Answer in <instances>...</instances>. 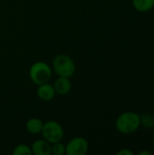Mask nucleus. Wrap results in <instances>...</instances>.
<instances>
[{"instance_id": "nucleus-1", "label": "nucleus", "mask_w": 154, "mask_h": 155, "mask_svg": "<svg viewBox=\"0 0 154 155\" xmlns=\"http://www.w3.org/2000/svg\"><path fill=\"white\" fill-rule=\"evenodd\" d=\"M141 125V117L134 112H125L116 120L117 130L123 134H131L136 132Z\"/></svg>"}, {"instance_id": "nucleus-2", "label": "nucleus", "mask_w": 154, "mask_h": 155, "mask_svg": "<svg viewBox=\"0 0 154 155\" xmlns=\"http://www.w3.org/2000/svg\"><path fill=\"white\" fill-rule=\"evenodd\" d=\"M53 68L59 76L70 78L75 72V64L74 60L65 54H58L53 61Z\"/></svg>"}, {"instance_id": "nucleus-3", "label": "nucleus", "mask_w": 154, "mask_h": 155, "mask_svg": "<svg viewBox=\"0 0 154 155\" xmlns=\"http://www.w3.org/2000/svg\"><path fill=\"white\" fill-rule=\"evenodd\" d=\"M29 76L34 84L40 85L49 82L52 77V70L47 64L44 62H36L31 66Z\"/></svg>"}, {"instance_id": "nucleus-4", "label": "nucleus", "mask_w": 154, "mask_h": 155, "mask_svg": "<svg viewBox=\"0 0 154 155\" xmlns=\"http://www.w3.org/2000/svg\"><path fill=\"white\" fill-rule=\"evenodd\" d=\"M44 140L50 143H54L62 141L64 137V130L61 124L55 121H48L43 124L41 132Z\"/></svg>"}, {"instance_id": "nucleus-5", "label": "nucleus", "mask_w": 154, "mask_h": 155, "mask_svg": "<svg viewBox=\"0 0 154 155\" xmlns=\"http://www.w3.org/2000/svg\"><path fill=\"white\" fill-rule=\"evenodd\" d=\"M88 142L83 137L72 139L65 147V153L68 155H84L88 151Z\"/></svg>"}, {"instance_id": "nucleus-6", "label": "nucleus", "mask_w": 154, "mask_h": 155, "mask_svg": "<svg viewBox=\"0 0 154 155\" xmlns=\"http://www.w3.org/2000/svg\"><path fill=\"white\" fill-rule=\"evenodd\" d=\"M32 153L34 155H50L52 153V146L46 140H37L32 145Z\"/></svg>"}, {"instance_id": "nucleus-7", "label": "nucleus", "mask_w": 154, "mask_h": 155, "mask_svg": "<svg viewBox=\"0 0 154 155\" xmlns=\"http://www.w3.org/2000/svg\"><path fill=\"white\" fill-rule=\"evenodd\" d=\"M54 88L55 93H57L60 95H64L71 91L72 84L69 78L59 76V78H57L54 82Z\"/></svg>"}, {"instance_id": "nucleus-8", "label": "nucleus", "mask_w": 154, "mask_h": 155, "mask_svg": "<svg viewBox=\"0 0 154 155\" xmlns=\"http://www.w3.org/2000/svg\"><path fill=\"white\" fill-rule=\"evenodd\" d=\"M55 94V91L53 85L45 83L43 84H40L37 89V95L38 97L43 101H51L54 99Z\"/></svg>"}, {"instance_id": "nucleus-9", "label": "nucleus", "mask_w": 154, "mask_h": 155, "mask_svg": "<svg viewBox=\"0 0 154 155\" xmlns=\"http://www.w3.org/2000/svg\"><path fill=\"white\" fill-rule=\"evenodd\" d=\"M43 122L38 119V118H32V119H29L27 122H26V124H25V127H26V130L29 134H38L42 132V129H43Z\"/></svg>"}, {"instance_id": "nucleus-10", "label": "nucleus", "mask_w": 154, "mask_h": 155, "mask_svg": "<svg viewBox=\"0 0 154 155\" xmlns=\"http://www.w3.org/2000/svg\"><path fill=\"white\" fill-rule=\"evenodd\" d=\"M133 5L138 12H148L154 6V0H133Z\"/></svg>"}, {"instance_id": "nucleus-11", "label": "nucleus", "mask_w": 154, "mask_h": 155, "mask_svg": "<svg viewBox=\"0 0 154 155\" xmlns=\"http://www.w3.org/2000/svg\"><path fill=\"white\" fill-rule=\"evenodd\" d=\"M141 117V124H143V127L152 129L154 127V116L151 114H143Z\"/></svg>"}, {"instance_id": "nucleus-12", "label": "nucleus", "mask_w": 154, "mask_h": 155, "mask_svg": "<svg viewBox=\"0 0 154 155\" xmlns=\"http://www.w3.org/2000/svg\"><path fill=\"white\" fill-rule=\"evenodd\" d=\"M14 155H31L32 154V150L31 148L26 145V144H19L17 145L14 151H13Z\"/></svg>"}, {"instance_id": "nucleus-13", "label": "nucleus", "mask_w": 154, "mask_h": 155, "mask_svg": "<svg viewBox=\"0 0 154 155\" xmlns=\"http://www.w3.org/2000/svg\"><path fill=\"white\" fill-rule=\"evenodd\" d=\"M52 153L54 155H63L65 153V146L60 142L53 143Z\"/></svg>"}, {"instance_id": "nucleus-14", "label": "nucleus", "mask_w": 154, "mask_h": 155, "mask_svg": "<svg viewBox=\"0 0 154 155\" xmlns=\"http://www.w3.org/2000/svg\"><path fill=\"white\" fill-rule=\"evenodd\" d=\"M117 155H133V153L128 149H123L117 153Z\"/></svg>"}, {"instance_id": "nucleus-15", "label": "nucleus", "mask_w": 154, "mask_h": 155, "mask_svg": "<svg viewBox=\"0 0 154 155\" xmlns=\"http://www.w3.org/2000/svg\"><path fill=\"white\" fill-rule=\"evenodd\" d=\"M152 153L150 152V151H143V152H141L139 155H152Z\"/></svg>"}, {"instance_id": "nucleus-16", "label": "nucleus", "mask_w": 154, "mask_h": 155, "mask_svg": "<svg viewBox=\"0 0 154 155\" xmlns=\"http://www.w3.org/2000/svg\"><path fill=\"white\" fill-rule=\"evenodd\" d=\"M152 143H153V144H154V134H153V136H152Z\"/></svg>"}]
</instances>
